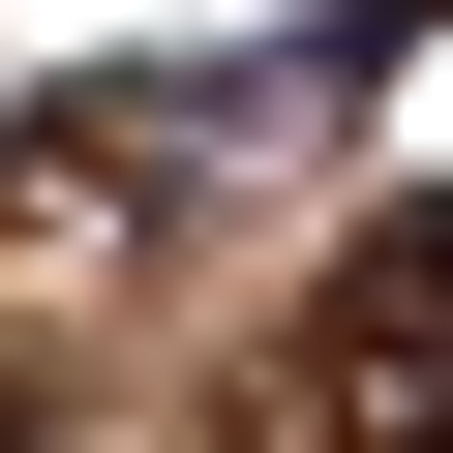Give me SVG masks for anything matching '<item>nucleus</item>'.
Wrapping results in <instances>:
<instances>
[{"label": "nucleus", "mask_w": 453, "mask_h": 453, "mask_svg": "<svg viewBox=\"0 0 453 453\" xmlns=\"http://www.w3.org/2000/svg\"><path fill=\"white\" fill-rule=\"evenodd\" d=\"M303 363H333V453H453V211H363Z\"/></svg>", "instance_id": "nucleus-1"}]
</instances>
